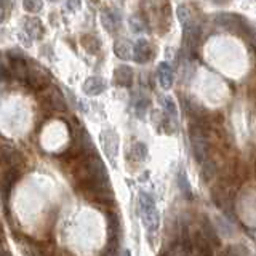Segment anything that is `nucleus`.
<instances>
[{
  "instance_id": "nucleus-1",
  "label": "nucleus",
  "mask_w": 256,
  "mask_h": 256,
  "mask_svg": "<svg viewBox=\"0 0 256 256\" xmlns=\"http://www.w3.org/2000/svg\"><path fill=\"white\" fill-rule=\"evenodd\" d=\"M189 136H190L192 152H194L197 162L202 164L210 158V141H208L206 124L204 120H194V124L190 125Z\"/></svg>"
},
{
  "instance_id": "nucleus-2",
  "label": "nucleus",
  "mask_w": 256,
  "mask_h": 256,
  "mask_svg": "<svg viewBox=\"0 0 256 256\" xmlns=\"http://www.w3.org/2000/svg\"><path fill=\"white\" fill-rule=\"evenodd\" d=\"M138 204H140V214L144 221V226H146L148 230L152 234V232L157 229V224H158V213L156 208V200L149 192H140Z\"/></svg>"
},
{
  "instance_id": "nucleus-3",
  "label": "nucleus",
  "mask_w": 256,
  "mask_h": 256,
  "mask_svg": "<svg viewBox=\"0 0 256 256\" xmlns=\"http://www.w3.org/2000/svg\"><path fill=\"white\" fill-rule=\"evenodd\" d=\"M0 160L10 168V170L16 174H22V172L26 170V158L21 154L18 149H14L12 146H2L0 148Z\"/></svg>"
},
{
  "instance_id": "nucleus-4",
  "label": "nucleus",
  "mask_w": 256,
  "mask_h": 256,
  "mask_svg": "<svg viewBox=\"0 0 256 256\" xmlns=\"http://www.w3.org/2000/svg\"><path fill=\"white\" fill-rule=\"evenodd\" d=\"M40 98H42V102L45 106L50 108L52 110H60V112L68 110V104H66V100H64L62 93L53 85L52 86L48 85L46 88H44Z\"/></svg>"
},
{
  "instance_id": "nucleus-5",
  "label": "nucleus",
  "mask_w": 256,
  "mask_h": 256,
  "mask_svg": "<svg viewBox=\"0 0 256 256\" xmlns=\"http://www.w3.org/2000/svg\"><path fill=\"white\" fill-rule=\"evenodd\" d=\"M24 82H26L32 90H37V92H42L44 88L48 86V82H50V77H48L46 72H44L42 69H29L28 70V76L24 78Z\"/></svg>"
},
{
  "instance_id": "nucleus-6",
  "label": "nucleus",
  "mask_w": 256,
  "mask_h": 256,
  "mask_svg": "<svg viewBox=\"0 0 256 256\" xmlns=\"http://www.w3.org/2000/svg\"><path fill=\"white\" fill-rule=\"evenodd\" d=\"M132 58L140 64L148 62L152 58V46L146 38L136 40V44L132 48Z\"/></svg>"
},
{
  "instance_id": "nucleus-7",
  "label": "nucleus",
  "mask_w": 256,
  "mask_h": 256,
  "mask_svg": "<svg viewBox=\"0 0 256 256\" xmlns=\"http://www.w3.org/2000/svg\"><path fill=\"white\" fill-rule=\"evenodd\" d=\"M101 142H102V148L106 156L109 157L110 162H114V158L117 156V150H118V136L117 133H114L112 130H106L104 133H101Z\"/></svg>"
},
{
  "instance_id": "nucleus-8",
  "label": "nucleus",
  "mask_w": 256,
  "mask_h": 256,
  "mask_svg": "<svg viewBox=\"0 0 256 256\" xmlns=\"http://www.w3.org/2000/svg\"><path fill=\"white\" fill-rule=\"evenodd\" d=\"M157 76H158V84L164 90H170L174 82V72L168 62H160L157 68Z\"/></svg>"
},
{
  "instance_id": "nucleus-9",
  "label": "nucleus",
  "mask_w": 256,
  "mask_h": 256,
  "mask_svg": "<svg viewBox=\"0 0 256 256\" xmlns=\"http://www.w3.org/2000/svg\"><path fill=\"white\" fill-rule=\"evenodd\" d=\"M84 92L85 94L88 96H98L101 94L104 90L108 88V84H106V80L101 78V77H88L85 82H84Z\"/></svg>"
},
{
  "instance_id": "nucleus-10",
  "label": "nucleus",
  "mask_w": 256,
  "mask_h": 256,
  "mask_svg": "<svg viewBox=\"0 0 256 256\" xmlns=\"http://www.w3.org/2000/svg\"><path fill=\"white\" fill-rule=\"evenodd\" d=\"M101 22L104 29L108 32H116L120 26V22H122V18H120V13L117 10H104L101 12Z\"/></svg>"
},
{
  "instance_id": "nucleus-11",
  "label": "nucleus",
  "mask_w": 256,
  "mask_h": 256,
  "mask_svg": "<svg viewBox=\"0 0 256 256\" xmlns=\"http://www.w3.org/2000/svg\"><path fill=\"white\" fill-rule=\"evenodd\" d=\"M192 246H194V252L197 256H214L213 253V246L206 242V238L202 236V232L197 230L194 236H192Z\"/></svg>"
},
{
  "instance_id": "nucleus-12",
  "label": "nucleus",
  "mask_w": 256,
  "mask_h": 256,
  "mask_svg": "<svg viewBox=\"0 0 256 256\" xmlns=\"http://www.w3.org/2000/svg\"><path fill=\"white\" fill-rule=\"evenodd\" d=\"M200 232H202V236L206 238V242L210 244L213 248H220L221 246V238L218 236V230H216L213 224L208 221L206 216H204V218H202V230H200Z\"/></svg>"
},
{
  "instance_id": "nucleus-13",
  "label": "nucleus",
  "mask_w": 256,
  "mask_h": 256,
  "mask_svg": "<svg viewBox=\"0 0 256 256\" xmlns=\"http://www.w3.org/2000/svg\"><path fill=\"white\" fill-rule=\"evenodd\" d=\"M114 84L117 86L128 88L133 84V69L128 66H118L114 70Z\"/></svg>"
},
{
  "instance_id": "nucleus-14",
  "label": "nucleus",
  "mask_w": 256,
  "mask_h": 256,
  "mask_svg": "<svg viewBox=\"0 0 256 256\" xmlns=\"http://www.w3.org/2000/svg\"><path fill=\"white\" fill-rule=\"evenodd\" d=\"M24 29H26V36L32 38H42L44 37V24L38 18H29L24 22Z\"/></svg>"
},
{
  "instance_id": "nucleus-15",
  "label": "nucleus",
  "mask_w": 256,
  "mask_h": 256,
  "mask_svg": "<svg viewBox=\"0 0 256 256\" xmlns=\"http://www.w3.org/2000/svg\"><path fill=\"white\" fill-rule=\"evenodd\" d=\"M214 21L218 22L221 28H224V29H236L237 26L242 24V20H240L238 16L230 14V13H220V14H216Z\"/></svg>"
},
{
  "instance_id": "nucleus-16",
  "label": "nucleus",
  "mask_w": 256,
  "mask_h": 256,
  "mask_svg": "<svg viewBox=\"0 0 256 256\" xmlns=\"http://www.w3.org/2000/svg\"><path fill=\"white\" fill-rule=\"evenodd\" d=\"M180 250L182 252V254H192L194 252V246H192V234L189 232V228L184 226L181 229V236H180Z\"/></svg>"
},
{
  "instance_id": "nucleus-17",
  "label": "nucleus",
  "mask_w": 256,
  "mask_h": 256,
  "mask_svg": "<svg viewBox=\"0 0 256 256\" xmlns=\"http://www.w3.org/2000/svg\"><path fill=\"white\" fill-rule=\"evenodd\" d=\"M114 53L120 60H130L132 58V44L126 38H118L114 45Z\"/></svg>"
},
{
  "instance_id": "nucleus-18",
  "label": "nucleus",
  "mask_w": 256,
  "mask_h": 256,
  "mask_svg": "<svg viewBox=\"0 0 256 256\" xmlns=\"http://www.w3.org/2000/svg\"><path fill=\"white\" fill-rule=\"evenodd\" d=\"M176 14H178V20L181 22L184 32L194 28V26H192V14H190V10H189L186 5H180L178 10H176Z\"/></svg>"
},
{
  "instance_id": "nucleus-19",
  "label": "nucleus",
  "mask_w": 256,
  "mask_h": 256,
  "mask_svg": "<svg viewBox=\"0 0 256 256\" xmlns=\"http://www.w3.org/2000/svg\"><path fill=\"white\" fill-rule=\"evenodd\" d=\"M132 158L136 160V162H144V160L148 158V148H146V144L138 141V142H134L133 144V148H132Z\"/></svg>"
},
{
  "instance_id": "nucleus-20",
  "label": "nucleus",
  "mask_w": 256,
  "mask_h": 256,
  "mask_svg": "<svg viewBox=\"0 0 256 256\" xmlns=\"http://www.w3.org/2000/svg\"><path fill=\"white\" fill-rule=\"evenodd\" d=\"M82 46L92 54H96L100 52V42H98V38L93 37V36H84L82 37Z\"/></svg>"
},
{
  "instance_id": "nucleus-21",
  "label": "nucleus",
  "mask_w": 256,
  "mask_h": 256,
  "mask_svg": "<svg viewBox=\"0 0 256 256\" xmlns=\"http://www.w3.org/2000/svg\"><path fill=\"white\" fill-rule=\"evenodd\" d=\"M160 101H162V106H164V109H165V114H166V117H176L178 116V109H176V104H174V101L170 98V96H162L160 98Z\"/></svg>"
},
{
  "instance_id": "nucleus-22",
  "label": "nucleus",
  "mask_w": 256,
  "mask_h": 256,
  "mask_svg": "<svg viewBox=\"0 0 256 256\" xmlns=\"http://www.w3.org/2000/svg\"><path fill=\"white\" fill-rule=\"evenodd\" d=\"M130 26H132V30L136 32V34H140V32H146L149 29L148 28V22L144 21L140 14L132 16V18H130Z\"/></svg>"
},
{
  "instance_id": "nucleus-23",
  "label": "nucleus",
  "mask_w": 256,
  "mask_h": 256,
  "mask_svg": "<svg viewBox=\"0 0 256 256\" xmlns=\"http://www.w3.org/2000/svg\"><path fill=\"white\" fill-rule=\"evenodd\" d=\"M216 174V165L213 160H205V162H202V178L205 181H210L213 176Z\"/></svg>"
},
{
  "instance_id": "nucleus-24",
  "label": "nucleus",
  "mask_w": 256,
  "mask_h": 256,
  "mask_svg": "<svg viewBox=\"0 0 256 256\" xmlns=\"http://www.w3.org/2000/svg\"><path fill=\"white\" fill-rule=\"evenodd\" d=\"M22 6L29 13H38L44 8V0H22Z\"/></svg>"
},
{
  "instance_id": "nucleus-25",
  "label": "nucleus",
  "mask_w": 256,
  "mask_h": 256,
  "mask_svg": "<svg viewBox=\"0 0 256 256\" xmlns=\"http://www.w3.org/2000/svg\"><path fill=\"white\" fill-rule=\"evenodd\" d=\"M224 253H226V256H252L250 250L242 245H232L228 250H224Z\"/></svg>"
},
{
  "instance_id": "nucleus-26",
  "label": "nucleus",
  "mask_w": 256,
  "mask_h": 256,
  "mask_svg": "<svg viewBox=\"0 0 256 256\" xmlns=\"http://www.w3.org/2000/svg\"><path fill=\"white\" fill-rule=\"evenodd\" d=\"M148 106H149V100L144 98V96H141L140 100H136L134 101V112H136V116L142 117L144 112H146V109H148Z\"/></svg>"
},
{
  "instance_id": "nucleus-27",
  "label": "nucleus",
  "mask_w": 256,
  "mask_h": 256,
  "mask_svg": "<svg viewBox=\"0 0 256 256\" xmlns=\"http://www.w3.org/2000/svg\"><path fill=\"white\" fill-rule=\"evenodd\" d=\"M178 186H180V189L184 192V194H188V197H190V186H189V181H188L186 173H184V172L178 173Z\"/></svg>"
},
{
  "instance_id": "nucleus-28",
  "label": "nucleus",
  "mask_w": 256,
  "mask_h": 256,
  "mask_svg": "<svg viewBox=\"0 0 256 256\" xmlns=\"http://www.w3.org/2000/svg\"><path fill=\"white\" fill-rule=\"evenodd\" d=\"M66 5L70 12H78L82 8V0H66Z\"/></svg>"
},
{
  "instance_id": "nucleus-29",
  "label": "nucleus",
  "mask_w": 256,
  "mask_h": 256,
  "mask_svg": "<svg viewBox=\"0 0 256 256\" xmlns=\"http://www.w3.org/2000/svg\"><path fill=\"white\" fill-rule=\"evenodd\" d=\"M6 80H10V72L5 66L0 64V82H6Z\"/></svg>"
},
{
  "instance_id": "nucleus-30",
  "label": "nucleus",
  "mask_w": 256,
  "mask_h": 256,
  "mask_svg": "<svg viewBox=\"0 0 256 256\" xmlns=\"http://www.w3.org/2000/svg\"><path fill=\"white\" fill-rule=\"evenodd\" d=\"M4 20H5V10H4L2 4H0V22H2Z\"/></svg>"
},
{
  "instance_id": "nucleus-31",
  "label": "nucleus",
  "mask_w": 256,
  "mask_h": 256,
  "mask_svg": "<svg viewBox=\"0 0 256 256\" xmlns=\"http://www.w3.org/2000/svg\"><path fill=\"white\" fill-rule=\"evenodd\" d=\"M124 256H132L130 250H125V252H124Z\"/></svg>"
},
{
  "instance_id": "nucleus-32",
  "label": "nucleus",
  "mask_w": 256,
  "mask_h": 256,
  "mask_svg": "<svg viewBox=\"0 0 256 256\" xmlns=\"http://www.w3.org/2000/svg\"><path fill=\"white\" fill-rule=\"evenodd\" d=\"M213 2H226V0H213Z\"/></svg>"
},
{
  "instance_id": "nucleus-33",
  "label": "nucleus",
  "mask_w": 256,
  "mask_h": 256,
  "mask_svg": "<svg viewBox=\"0 0 256 256\" xmlns=\"http://www.w3.org/2000/svg\"><path fill=\"white\" fill-rule=\"evenodd\" d=\"M220 256H226V253H224V252H221V253H220Z\"/></svg>"
},
{
  "instance_id": "nucleus-34",
  "label": "nucleus",
  "mask_w": 256,
  "mask_h": 256,
  "mask_svg": "<svg viewBox=\"0 0 256 256\" xmlns=\"http://www.w3.org/2000/svg\"><path fill=\"white\" fill-rule=\"evenodd\" d=\"M50 2H56V0H50Z\"/></svg>"
}]
</instances>
